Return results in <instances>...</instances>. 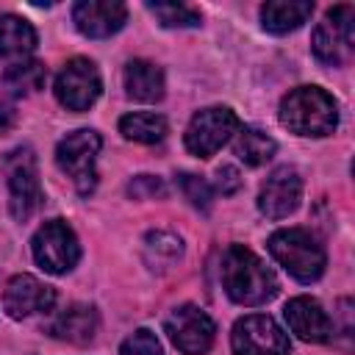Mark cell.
I'll return each mask as SVG.
<instances>
[{"instance_id": "obj_1", "label": "cell", "mask_w": 355, "mask_h": 355, "mask_svg": "<svg viewBox=\"0 0 355 355\" xmlns=\"http://www.w3.org/2000/svg\"><path fill=\"white\" fill-rule=\"evenodd\" d=\"M222 286L239 305H263L277 294L275 272L244 244H230L222 255Z\"/></svg>"}, {"instance_id": "obj_28", "label": "cell", "mask_w": 355, "mask_h": 355, "mask_svg": "<svg viewBox=\"0 0 355 355\" xmlns=\"http://www.w3.org/2000/svg\"><path fill=\"white\" fill-rule=\"evenodd\" d=\"M216 189L222 194H236L241 189V175L236 166H219L216 169Z\"/></svg>"}, {"instance_id": "obj_26", "label": "cell", "mask_w": 355, "mask_h": 355, "mask_svg": "<svg viewBox=\"0 0 355 355\" xmlns=\"http://www.w3.org/2000/svg\"><path fill=\"white\" fill-rule=\"evenodd\" d=\"M119 355H164V349H161V341H158V336L153 330L139 327L136 333H130L122 341Z\"/></svg>"}, {"instance_id": "obj_19", "label": "cell", "mask_w": 355, "mask_h": 355, "mask_svg": "<svg viewBox=\"0 0 355 355\" xmlns=\"http://www.w3.org/2000/svg\"><path fill=\"white\" fill-rule=\"evenodd\" d=\"M125 92L139 103H158L164 97V72L153 61L133 58L125 67Z\"/></svg>"}, {"instance_id": "obj_6", "label": "cell", "mask_w": 355, "mask_h": 355, "mask_svg": "<svg viewBox=\"0 0 355 355\" xmlns=\"http://www.w3.org/2000/svg\"><path fill=\"white\" fill-rule=\"evenodd\" d=\"M6 175H8V208H11V216L17 222H25L44 202L33 150L31 147L11 150L6 155Z\"/></svg>"}, {"instance_id": "obj_8", "label": "cell", "mask_w": 355, "mask_h": 355, "mask_svg": "<svg viewBox=\"0 0 355 355\" xmlns=\"http://www.w3.org/2000/svg\"><path fill=\"white\" fill-rule=\"evenodd\" d=\"M239 130V116L227 105H208L197 111L186 128V150L197 158H211L233 133Z\"/></svg>"}, {"instance_id": "obj_5", "label": "cell", "mask_w": 355, "mask_h": 355, "mask_svg": "<svg viewBox=\"0 0 355 355\" xmlns=\"http://www.w3.org/2000/svg\"><path fill=\"white\" fill-rule=\"evenodd\" d=\"M313 55L327 67H341L355 55V8L349 3L333 6L313 31Z\"/></svg>"}, {"instance_id": "obj_9", "label": "cell", "mask_w": 355, "mask_h": 355, "mask_svg": "<svg viewBox=\"0 0 355 355\" xmlns=\"http://www.w3.org/2000/svg\"><path fill=\"white\" fill-rule=\"evenodd\" d=\"M230 347H233L236 355H291L288 336L266 313L241 316L233 324Z\"/></svg>"}, {"instance_id": "obj_29", "label": "cell", "mask_w": 355, "mask_h": 355, "mask_svg": "<svg viewBox=\"0 0 355 355\" xmlns=\"http://www.w3.org/2000/svg\"><path fill=\"white\" fill-rule=\"evenodd\" d=\"M14 122H17L14 108H11V105H6V103H0V136H6V133L14 128Z\"/></svg>"}, {"instance_id": "obj_24", "label": "cell", "mask_w": 355, "mask_h": 355, "mask_svg": "<svg viewBox=\"0 0 355 355\" xmlns=\"http://www.w3.org/2000/svg\"><path fill=\"white\" fill-rule=\"evenodd\" d=\"M147 8L164 28H197L200 25V11L186 3H147Z\"/></svg>"}, {"instance_id": "obj_25", "label": "cell", "mask_w": 355, "mask_h": 355, "mask_svg": "<svg viewBox=\"0 0 355 355\" xmlns=\"http://www.w3.org/2000/svg\"><path fill=\"white\" fill-rule=\"evenodd\" d=\"M178 186H180L183 197H186L194 208H200V211H208V208H211V202H214V189H211L208 180H202L200 175H191V172H180V175H178Z\"/></svg>"}, {"instance_id": "obj_10", "label": "cell", "mask_w": 355, "mask_h": 355, "mask_svg": "<svg viewBox=\"0 0 355 355\" xmlns=\"http://www.w3.org/2000/svg\"><path fill=\"white\" fill-rule=\"evenodd\" d=\"M166 336L172 338V344L183 352V355H205L214 347L216 338V324L214 319L200 308V305H178L166 322Z\"/></svg>"}, {"instance_id": "obj_7", "label": "cell", "mask_w": 355, "mask_h": 355, "mask_svg": "<svg viewBox=\"0 0 355 355\" xmlns=\"http://www.w3.org/2000/svg\"><path fill=\"white\" fill-rule=\"evenodd\" d=\"M33 261L50 275H67L80 261V244L75 230L64 219L44 222L31 239Z\"/></svg>"}, {"instance_id": "obj_16", "label": "cell", "mask_w": 355, "mask_h": 355, "mask_svg": "<svg viewBox=\"0 0 355 355\" xmlns=\"http://www.w3.org/2000/svg\"><path fill=\"white\" fill-rule=\"evenodd\" d=\"M100 327V316L94 311V305L89 302H72L64 311L53 313L47 322V333L58 341H69V344H89L94 338Z\"/></svg>"}, {"instance_id": "obj_23", "label": "cell", "mask_w": 355, "mask_h": 355, "mask_svg": "<svg viewBox=\"0 0 355 355\" xmlns=\"http://www.w3.org/2000/svg\"><path fill=\"white\" fill-rule=\"evenodd\" d=\"M275 150H277V141H275L266 130H261V128H255V125H247V128H239V130H236V155H239L247 166H261V164H266V161L275 155Z\"/></svg>"}, {"instance_id": "obj_20", "label": "cell", "mask_w": 355, "mask_h": 355, "mask_svg": "<svg viewBox=\"0 0 355 355\" xmlns=\"http://www.w3.org/2000/svg\"><path fill=\"white\" fill-rule=\"evenodd\" d=\"M44 78H47L44 64L36 61V58H25V61L8 64V69L0 78V83L11 97H28V94H33V92H39L44 86Z\"/></svg>"}, {"instance_id": "obj_12", "label": "cell", "mask_w": 355, "mask_h": 355, "mask_svg": "<svg viewBox=\"0 0 355 355\" xmlns=\"http://www.w3.org/2000/svg\"><path fill=\"white\" fill-rule=\"evenodd\" d=\"M302 178L294 166H277L258 191V211L266 219H286L300 208Z\"/></svg>"}, {"instance_id": "obj_27", "label": "cell", "mask_w": 355, "mask_h": 355, "mask_svg": "<svg viewBox=\"0 0 355 355\" xmlns=\"http://www.w3.org/2000/svg\"><path fill=\"white\" fill-rule=\"evenodd\" d=\"M128 194L136 197V200L164 197V194H166V186H164V180L155 178V175H136V178L128 183Z\"/></svg>"}, {"instance_id": "obj_14", "label": "cell", "mask_w": 355, "mask_h": 355, "mask_svg": "<svg viewBox=\"0 0 355 355\" xmlns=\"http://www.w3.org/2000/svg\"><path fill=\"white\" fill-rule=\"evenodd\" d=\"M128 8L119 0H80L72 8L75 28L89 39H108L122 31Z\"/></svg>"}, {"instance_id": "obj_21", "label": "cell", "mask_w": 355, "mask_h": 355, "mask_svg": "<svg viewBox=\"0 0 355 355\" xmlns=\"http://www.w3.org/2000/svg\"><path fill=\"white\" fill-rule=\"evenodd\" d=\"M180 255H183L180 236H175L169 230H153L144 236V261L150 263V269L166 272L180 261Z\"/></svg>"}, {"instance_id": "obj_18", "label": "cell", "mask_w": 355, "mask_h": 355, "mask_svg": "<svg viewBox=\"0 0 355 355\" xmlns=\"http://www.w3.org/2000/svg\"><path fill=\"white\" fill-rule=\"evenodd\" d=\"M36 31L28 19L17 14H0V58L6 61H25L36 50Z\"/></svg>"}, {"instance_id": "obj_3", "label": "cell", "mask_w": 355, "mask_h": 355, "mask_svg": "<svg viewBox=\"0 0 355 355\" xmlns=\"http://www.w3.org/2000/svg\"><path fill=\"white\" fill-rule=\"evenodd\" d=\"M269 252L272 258L300 283H313L322 277L327 255L324 247L302 227H283L269 236Z\"/></svg>"}, {"instance_id": "obj_22", "label": "cell", "mask_w": 355, "mask_h": 355, "mask_svg": "<svg viewBox=\"0 0 355 355\" xmlns=\"http://www.w3.org/2000/svg\"><path fill=\"white\" fill-rule=\"evenodd\" d=\"M166 130H169L166 119L153 111H133L119 119V133L139 144H155L166 136Z\"/></svg>"}, {"instance_id": "obj_2", "label": "cell", "mask_w": 355, "mask_h": 355, "mask_svg": "<svg viewBox=\"0 0 355 355\" xmlns=\"http://www.w3.org/2000/svg\"><path fill=\"white\" fill-rule=\"evenodd\" d=\"M280 125L297 136H330L338 125V103L319 86H300L283 97Z\"/></svg>"}, {"instance_id": "obj_13", "label": "cell", "mask_w": 355, "mask_h": 355, "mask_svg": "<svg viewBox=\"0 0 355 355\" xmlns=\"http://www.w3.org/2000/svg\"><path fill=\"white\" fill-rule=\"evenodd\" d=\"M55 302V291L33 275H14L3 291V308L11 319H28L47 313Z\"/></svg>"}, {"instance_id": "obj_17", "label": "cell", "mask_w": 355, "mask_h": 355, "mask_svg": "<svg viewBox=\"0 0 355 355\" xmlns=\"http://www.w3.org/2000/svg\"><path fill=\"white\" fill-rule=\"evenodd\" d=\"M311 14H313V3L308 0H269L261 6V25L263 31L283 36L302 28Z\"/></svg>"}, {"instance_id": "obj_11", "label": "cell", "mask_w": 355, "mask_h": 355, "mask_svg": "<svg viewBox=\"0 0 355 355\" xmlns=\"http://www.w3.org/2000/svg\"><path fill=\"white\" fill-rule=\"evenodd\" d=\"M103 92V78L94 61L69 58L55 75V97L69 111H89Z\"/></svg>"}, {"instance_id": "obj_15", "label": "cell", "mask_w": 355, "mask_h": 355, "mask_svg": "<svg viewBox=\"0 0 355 355\" xmlns=\"http://www.w3.org/2000/svg\"><path fill=\"white\" fill-rule=\"evenodd\" d=\"M283 319L288 330L311 344H324L333 338V322L327 311L313 300V297H294L283 308Z\"/></svg>"}, {"instance_id": "obj_4", "label": "cell", "mask_w": 355, "mask_h": 355, "mask_svg": "<svg viewBox=\"0 0 355 355\" xmlns=\"http://www.w3.org/2000/svg\"><path fill=\"white\" fill-rule=\"evenodd\" d=\"M103 139L97 130L92 128H78L72 133H67L58 147H55V164L58 169L75 183L78 194H92L97 186V155H100Z\"/></svg>"}]
</instances>
